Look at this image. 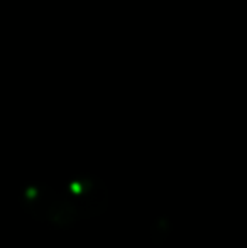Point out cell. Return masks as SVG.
<instances>
[{"mask_svg": "<svg viewBox=\"0 0 247 248\" xmlns=\"http://www.w3.org/2000/svg\"><path fill=\"white\" fill-rule=\"evenodd\" d=\"M19 202L34 221L66 230L102 216L110 204V194L99 177H78L61 184H27Z\"/></svg>", "mask_w": 247, "mask_h": 248, "instance_id": "obj_1", "label": "cell"}]
</instances>
